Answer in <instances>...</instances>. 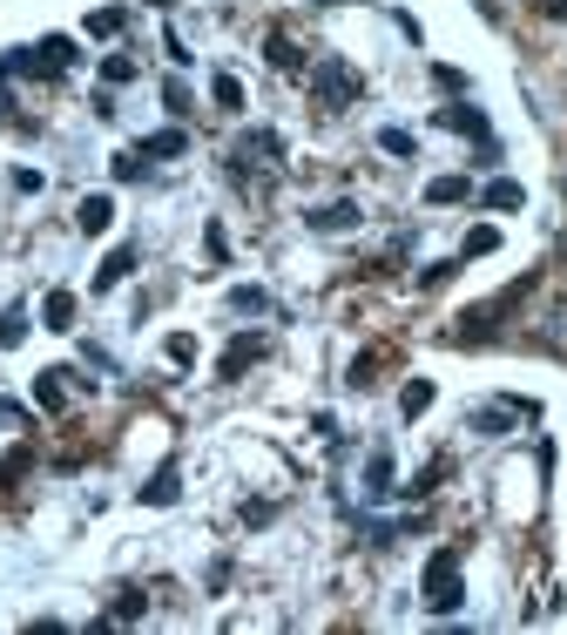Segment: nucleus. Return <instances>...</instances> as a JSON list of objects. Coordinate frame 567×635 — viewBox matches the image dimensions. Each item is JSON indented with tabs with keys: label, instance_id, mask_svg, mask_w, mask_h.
I'll return each mask as SVG.
<instances>
[{
	"label": "nucleus",
	"instance_id": "nucleus-1",
	"mask_svg": "<svg viewBox=\"0 0 567 635\" xmlns=\"http://www.w3.org/2000/svg\"><path fill=\"white\" fill-rule=\"evenodd\" d=\"M459 548H439L432 561H426V609L432 615H453L459 609Z\"/></svg>",
	"mask_w": 567,
	"mask_h": 635
},
{
	"label": "nucleus",
	"instance_id": "nucleus-2",
	"mask_svg": "<svg viewBox=\"0 0 567 635\" xmlns=\"http://www.w3.org/2000/svg\"><path fill=\"white\" fill-rule=\"evenodd\" d=\"M311 88H318V102H325V109H352V96H358V75H352V68H338V62H318Z\"/></svg>",
	"mask_w": 567,
	"mask_h": 635
},
{
	"label": "nucleus",
	"instance_id": "nucleus-3",
	"mask_svg": "<svg viewBox=\"0 0 567 635\" xmlns=\"http://www.w3.org/2000/svg\"><path fill=\"white\" fill-rule=\"evenodd\" d=\"M230 156H237L243 176H270V163H277V136H270V129H250V136H237Z\"/></svg>",
	"mask_w": 567,
	"mask_h": 635
},
{
	"label": "nucleus",
	"instance_id": "nucleus-4",
	"mask_svg": "<svg viewBox=\"0 0 567 635\" xmlns=\"http://www.w3.org/2000/svg\"><path fill=\"white\" fill-rule=\"evenodd\" d=\"M257 358H264V331H243V339H230V352H224V366H216V372L237 379L243 366H257Z\"/></svg>",
	"mask_w": 567,
	"mask_h": 635
},
{
	"label": "nucleus",
	"instance_id": "nucleus-5",
	"mask_svg": "<svg viewBox=\"0 0 567 635\" xmlns=\"http://www.w3.org/2000/svg\"><path fill=\"white\" fill-rule=\"evenodd\" d=\"M352 224H358V203H325V209H311V230H325V237L352 230Z\"/></svg>",
	"mask_w": 567,
	"mask_h": 635
},
{
	"label": "nucleus",
	"instance_id": "nucleus-6",
	"mask_svg": "<svg viewBox=\"0 0 567 635\" xmlns=\"http://www.w3.org/2000/svg\"><path fill=\"white\" fill-rule=\"evenodd\" d=\"M75 224H81L88 237H102V230L115 224V203H109V196H81V209H75Z\"/></svg>",
	"mask_w": 567,
	"mask_h": 635
},
{
	"label": "nucleus",
	"instance_id": "nucleus-7",
	"mask_svg": "<svg viewBox=\"0 0 567 635\" xmlns=\"http://www.w3.org/2000/svg\"><path fill=\"white\" fill-rule=\"evenodd\" d=\"M129 270H136V251H129V244H122V251H109V264L94 270V291H115L122 278H129Z\"/></svg>",
	"mask_w": 567,
	"mask_h": 635
},
{
	"label": "nucleus",
	"instance_id": "nucleus-8",
	"mask_svg": "<svg viewBox=\"0 0 567 635\" xmlns=\"http://www.w3.org/2000/svg\"><path fill=\"white\" fill-rule=\"evenodd\" d=\"M61 379H68V372H41V379H35V406H41V412H61V406H68V385H61Z\"/></svg>",
	"mask_w": 567,
	"mask_h": 635
},
{
	"label": "nucleus",
	"instance_id": "nucleus-9",
	"mask_svg": "<svg viewBox=\"0 0 567 635\" xmlns=\"http://www.w3.org/2000/svg\"><path fill=\"white\" fill-rule=\"evenodd\" d=\"M439 123L459 129V136H480V142H487V115H480V109H466V102H453L446 115H439Z\"/></svg>",
	"mask_w": 567,
	"mask_h": 635
},
{
	"label": "nucleus",
	"instance_id": "nucleus-10",
	"mask_svg": "<svg viewBox=\"0 0 567 635\" xmlns=\"http://www.w3.org/2000/svg\"><path fill=\"white\" fill-rule=\"evenodd\" d=\"M230 312H237V318H264V312H270V297H264L257 284H237V291H230Z\"/></svg>",
	"mask_w": 567,
	"mask_h": 635
},
{
	"label": "nucleus",
	"instance_id": "nucleus-11",
	"mask_svg": "<svg viewBox=\"0 0 567 635\" xmlns=\"http://www.w3.org/2000/svg\"><path fill=\"white\" fill-rule=\"evenodd\" d=\"M41 318H48V331H68V325H75V297H68V291H48Z\"/></svg>",
	"mask_w": 567,
	"mask_h": 635
},
{
	"label": "nucleus",
	"instance_id": "nucleus-12",
	"mask_svg": "<svg viewBox=\"0 0 567 635\" xmlns=\"http://www.w3.org/2000/svg\"><path fill=\"white\" fill-rule=\"evenodd\" d=\"M264 54H270V68H284V75H298V68H304V54L291 48V35H270V48H264Z\"/></svg>",
	"mask_w": 567,
	"mask_h": 635
},
{
	"label": "nucleus",
	"instance_id": "nucleus-13",
	"mask_svg": "<svg viewBox=\"0 0 567 635\" xmlns=\"http://www.w3.org/2000/svg\"><path fill=\"white\" fill-rule=\"evenodd\" d=\"M182 149H189V136H182V129H155V136L142 142V156H182Z\"/></svg>",
	"mask_w": 567,
	"mask_h": 635
},
{
	"label": "nucleus",
	"instance_id": "nucleus-14",
	"mask_svg": "<svg viewBox=\"0 0 567 635\" xmlns=\"http://www.w3.org/2000/svg\"><path fill=\"white\" fill-rule=\"evenodd\" d=\"M426 406H432V379H413V385L399 392V412H405V419H419Z\"/></svg>",
	"mask_w": 567,
	"mask_h": 635
},
{
	"label": "nucleus",
	"instance_id": "nucleus-15",
	"mask_svg": "<svg viewBox=\"0 0 567 635\" xmlns=\"http://www.w3.org/2000/svg\"><path fill=\"white\" fill-rule=\"evenodd\" d=\"M520 203H527V190L507 183V176H500V183H487V209H520Z\"/></svg>",
	"mask_w": 567,
	"mask_h": 635
},
{
	"label": "nucleus",
	"instance_id": "nucleus-16",
	"mask_svg": "<svg viewBox=\"0 0 567 635\" xmlns=\"http://www.w3.org/2000/svg\"><path fill=\"white\" fill-rule=\"evenodd\" d=\"M142 615H149V595L142 588H122L115 595V622H142Z\"/></svg>",
	"mask_w": 567,
	"mask_h": 635
},
{
	"label": "nucleus",
	"instance_id": "nucleus-17",
	"mask_svg": "<svg viewBox=\"0 0 567 635\" xmlns=\"http://www.w3.org/2000/svg\"><path fill=\"white\" fill-rule=\"evenodd\" d=\"M466 190H472L466 176H432V183H426V196H432V203H459Z\"/></svg>",
	"mask_w": 567,
	"mask_h": 635
},
{
	"label": "nucleus",
	"instance_id": "nucleus-18",
	"mask_svg": "<svg viewBox=\"0 0 567 635\" xmlns=\"http://www.w3.org/2000/svg\"><path fill=\"white\" fill-rule=\"evenodd\" d=\"M142 500H149V507H169V500H176V467H163V473H155L149 487H142Z\"/></svg>",
	"mask_w": 567,
	"mask_h": 635
},
{
	"label": "nucleus",
	"instance_id": "nucleus-19",
	"mask_svg": "<svg viewBox=\"0 0 567 635\" xmlns=\"http://www.w3.org/2000/svg\"><path fill=\"white\" fill-rule=\"evenodd\" d=\"M487 251H500V230L493 224H472L466 230V257H487Z\"/></svg>",
	"mask_w": 567,
	"mask_h": 635
},
{
	"label": "nucleus",
	"instance_id": "nucleus-20",
	"mask_svg": "<svg viewBox=\"0 0 567 635\" xmlns=\"http://www.w3.org/2000/svg\"><path fill=\"white\" fill-rule=\"evenodd\" d=\"M122 21H129L122 8H94V14H88V35H122Z\"/></svg>",
	"mask_w": 567,
	"mask_h": 635
},
{
	"label": "nucleus",
	"instance_id": "nucleus-21",
	"mask_svg": "<svg viewBox=\"0 0 567 635\" xmlns=\"http://www.w3.org/2000/svg\"><path fill=\"white\" fill-rule=\"evenodd\" d=\"M21 339H27V312H21V305H14V312H8V318H0V345H8V352H14V345H21Z\"/></svg>",
	"mask_w": 567,
	"mask_h": 635
},
{
	"label": "nucleus",
	"instance_id": "nucleus-22",
	"mask_svg": "<svg viewBox=\"0 0 567 635\" xmlns=\"http://www.w3.org/2000/svg\"><path fill=\"white\" fill-rule=\"evenodd\" d=\"M216 102H224V109H243V81H237V75H216Z\"/></svg>",
	"mask_w": 567,
	"mask_h": 635
},
{
	"label": "nucleus",
	"instance_id": "nucleus-23",
	"mask_svg": "<svg viewBox=\"0 0 567 635\" xmlns=\"http://www.w3.org/2000/svg\"><path fill=\"white\" fill-rule=\"evenodd\" d=\"M365 480H371V494H386V480H392V460H386V453H371V467H365Z\"/></svg>",
	"mask_w": 567,
	"mask_h": 635
},
{
	"label": "nucleus",
	"instance_id": "nucleus-24",
	"mask_svg": "<svg viewBox=\"0 0 567 635\" xmlns=\"http://www.w3.org/2000/svg\"><path fill=\"white\" fill-rule=\"evenodd\" d=\"M378 149H386V156H413V136H405V129H386V136H378Z\"/></svg>",
	"mask_w": 567,
	"mask_h": 635
},
{
	"label": "nucleus",
	"instance_id": "nucleus-25",
	"mask_svg": "<svg viewBox=\"0 0 567 635\" xmlns=\"http://www.w3.org/2000/svg\"><path fill=\"white\" fill-rule=\"evenodd\" d=\"M189 358H197V339H189V331H176V339H169V366H189Z\"/></svg>",
	"mask_w": 567,
	"mask_h": 635
},
{
	"label": "nucleus",
	"instance_id": "nucleus-26",
	"mask_svg": "<svg viewBox=\"0 0 567 635\" xmlns=\"http://www.w3.org/2000/svg\"><path fill=\"white\" fill-rule=\"evenodd\" d=\"M115 176H122V183H136V176H142V149H129V156H115Z\"/></svg>",
	"mask_w": 567,
	"mask_h": 635
},
{
	"label": "nucleus",
	"instance_id": "nucleus-27",
	"mask_svg": "<svg viewBox=\"0 0 567 635\" xmlns=\"http://www.w3.org/2000/svg\"><path fill=\"white\" fill-rule=\"evenodd\" d=\"M27 427V412L21 406H8V399H0V433H21Z\"/></svg>",
	"mask_w": 567,
	"mask_h": 635
},
{
	"label": "nucleus",
	"instance_id": "nucleus-28",
	"mask_svg": "<svg viewBox=\"0 0 567 635\" xmlns=\"http://www.w3.org/2000/svg\"><path fill=\"white\" fill-rule=\"evenodd\" d=\"M0 123H8V88H0Z\"/></svg>",
	"mask_w": 567,
	"mask_h": 635
},
{
	"label": "nucleus",
	"instance_id": "nucleus-29",
	"mask_svg": "<svg viewBox=\"0 0 567 635\" xmlns=\"http://www.w3.org/2000/svg\"><path fill=\"white\" fill-rule=\"evenodd\" d=\"M554 14H560V21H567V0H554Z\"/></svg>",
	"mask_w": 567,
	"mask_h": 635
},
{
	"label": "nucleus",
	"instance_id": "nucleus-30",
	"mask_svg": "<svg viewBox=\"0 0 567 635\" xmlns=\"http://www.w3.org/2000/svg\"><path fill=\"white\" fill-rule=\"evenodd\" d=\"M325 8H352V0H325Z\"/></svg>",
	"mask_w": 567,
	"mask_h": 635
}]
</instances>
